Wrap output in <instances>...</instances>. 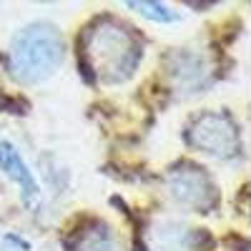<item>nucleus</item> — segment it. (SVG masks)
I'll list each match as a JSON object with an SVG mask.
<instances>
[{"instance_id": "obj_1", "label": "nucleus", "mask_w": 251, "mask_h": 251, "mask_svg": "<svg viewBox=\"0 0 251 251\" xmlns=\"http://www.w3.org/2000/svg\"><path fill=\"white\" fill-rule=\"evenodd\" d=\"M143 48L138 38L111 18L98 20L83 35V60L86 71H93L96 78L106 83H121L131 78L141 63Z\"/></svg>"}, {"instance_id": "obj_2", "label": "nucleus", "mask_w": 251, "mask_h": 251, "mask_svg": "<svg viewBox=\"0 0 251 251\" xmlns=\"http://www.w3.org/2000/svg\"><path fill=\"white\" fill-rule=\"evenodd\" d=\"M63 63V38L50 23H33L18 30L10 53L8 68L18 83L48 80Z\"/></svg>"}, {"instance_id": "obj_3", "label": "nucleus", "mask_w": 251, "mask_h": 251, "mask_svg": "<svg viewBox=\"0 0 251 251\" xmlns=\"http://www.w3.org/2000/svg\"><path fill=\"white\" fill-rule=\"evenodd\" d=\"M186 141L216 158H234L239 153V128L226 113H201L188 126Z\"/></svg>"}, {"instance_id": "obj_4", "label": "nucleus", "mask_w": 251, "mask_h": 251, "mask_svg": "<svg viewBox=\"0 0 251 251\" xmlns=\"http://www.w3.org/2000/svg\"><path fill=\"white\" fill-rule=\"evenodd\" d=\"M169 186H171V196L178 203L194 208V211H211L219 201L216 186L211 183V178L203 174V169H196L191 163L174 169L169 176Z\"/></svg>"}, {"instance_id": "obj_5", "label": "nucleus", "mask_w": 251, "mask_h": 251, "mask_svg": "<svg viewBox=\"0 0 251 251\" xmlns=\"http://www.w3.org/2000/svg\"><path fill=\"white\" fill-rule=\"evenodd\" d=\"M0 171H3L10 181L18 183L23 203L28 208H38L40 203V186L33 176V171L28 169V163L23 161V156L18 153V149L8 141H0Z\"/></svg>"}, {"instance_id": "obj_6", "label": "nucleus", "mask_w": 251, "mask_h": 251, "mask_svg": "<svg viewBox=\"0 0 251 251\" xmlns=\"http://www.w3.org/2000/svg\"><path fill=\"white\" fill-rule=\"evenodd\" d=\"M75 251H116L113 234L103 221H91L83 231L78 234Z\"/></svg>"}, {"instance_id": "obj_7", "label": "nucleus", "mask_w": 251, "mask_h": 251, "mask_svg": "<svg viewBox=\"0 0 251 251\" xmlns=\"http://www.w3.org/2000/svg\"><path fill=\"white\" fill-rule=\"evenodd\" d=\"M174 66H171V73L178 78V83L188 86V83H199L201 75H203V66L196 55H188V53H174L171 55Z\"/></svg>"}, {"instance_id": "obj_8", "label": "nucleus", "mask_w": 251, "mask_h": 251, "mask_svg": "<svg viewBox=\"0 0 251 251\" xmlns=\"http://www.w3.org/2000/svg\"><path fill=\"white\" fill-rule=\"evenodd\" d=\"M126 5L133 8L136 13H141L143 18L153 20V23H176L178 20V13L171 10L169 5H163V3H149V0L138 3V0H131V3H126Z\"/></svg>"}, {"instance_id": "obj_9", "label": "nucleus", "mask_w": 251, "mask_h": 251, "mask_svg": "<svg viewBox=\"0 0 251 251\" xmlns=\"http://www.w3.org/2000/svg\"><path fill=\"white\" fill-rule=\"evenodd\" d=\"M0 249L3 251H28L30 246H28L25 239H20L15 234H8V236H3V241H0Z\"/></svg>"}]
</instances>
